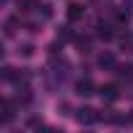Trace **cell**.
Listing matches in <instances>:
<instances>
[{
  "label": "cell",
  "mask_w": 133,
  "mask_h": 133,
  "mask_svg": "<svg viewBox=\"0 0 133 133\" xmlns=\"http://www.w3.org/2000/svg\"><path fill=\"white\" fill-rule=\"evenodd\" d=\"M76 120H78L81 125H91V123L99 120V115H97V110H91V107H81L78 115H76Z\"/></svg>",
  "instance_id": "cell-1"
},
{
  "label": "cell",
  "mask_w": 133,
  "mask_h": 133,
  "mask_svg": "<svg viewBox=\"0 0 133 133\" xmlns=\"http://www.w3.org/2000/svg\"><path fill=\"white\" fill-rule=\"evenodd\" d=\"M84 5L81 3H76V0H71V3H68V18L71 21H78V18H84Z\"/></svg>",
  "instance_id": "cell-2"
},
{
  "label": "cell",
  "mask_w": 133,
  "mask_h": 133,
  "mask_svg": "<svg viewBox=\"0 0 133 133\" xmlns=\"http://www.w3.org/2000/svg\"><path fill=\"white\" fill-rule=\"evenodd\" d=\"M76 94H81V97H91V94H94V84H91V78H81V81L76 84Z\"/></svg>",
  "instance_id": "cell-3"
},
{
  "label": "cell",
  "mask_w": 133,
  "mask_h": 133,
  "mask_svg": "<svg viewBox=\"0 0 133 133\" xmlns=\"http://www.w3.org/2000/svg\"><path fill=\"white\" fill-rule=\"evenodd\" d=\"M99 94H102V99H104V102H115V99L120 97V91H117V86H115V84L102 86V89H99Z\"/></svg>",
  "instance_id": "cell-4"
},
{
  "label": "cell",
  "mask_w": 133,
  "mask_h": 133,
  "mask_svg": "<svg viewBox=\"0 0 133 133\" xmlns=\"http://www.w3.org/2000/svg\"><path fill=\"white\" fill-rule=\"evenodd\" d=\"M97 63H99V68H115V55L112 52H102L97 57Z\"/></svg>",
  "instance_id": "cell-5"
},
{
  "label": "cell",
  "mask_w": 133,
  "mask_h": 133,
  "mask_svg": "<svg viewBox=\"0 0 133 133\" xmlns=\"http://www.w3.org/2000/svg\"><path fill=\"white\" fill-rule=\"evenodd\" d=\"M97 37H99V39H112L115 31H112L110 24H99V26H97Z\"/></svg>",
  "instance_id": "cell-6"
},
{
  "label": "cell",
  "mask_w": 133,
  "mask_h": 133,
  "mask_svg": "<svg viewBox=\"0 0 133 133\" xmlns=\"http://www.w3.org/2000/svg\"><path fill=\"white\" fill-rule=\"evenodd\" d=\"M115 71H117V76L125 78V81L133 78V65H115Z\"/></svg>",
  "instance_id": "cell-7"
},
{
  "label": "cell",
  "mask_w": 133,
  "mask_h": 133,
  "mask_svg": "<svg viewBox=\"0 0 133 133\" xmlns=\"http://www.w3.org/2000/svg\"><path fill=\"white\" fill-rule=\"evenodd\" d=\"M16 26H18V18H8L5 21V37H13L16 34Z\"/></svg>",
  "instance_id": "cell-8"
},
{
  "label": "cell",
  "mask_w": 133,
  "mask_h": 133,
  "mask_svg": "<svg viewBox=\"0 0 133 133\" xmlns=\"http://www.w3.org/2000/svg\"><path fill=\"white\" fill-rule=\"evenodd\" d=\"M57 39H63V42H65V39H73L71 26H60V29H57Z\"/></svg>",
  "instance_id": "cell-9"
},
{
  "label": "cell",
  "mask_w": 133,
  "mask_h": 133,
  "mask_svg": "<svg viewBox=\"0 0 133 133\" xmlns=\"http://www.w3.org/2000/svg\"><path fill=\"white\" fill-rule=\"evenodd\" d=\"M115 18L120 21V24H128V18H130V11L125 8V11H115Z\"/></svg>",
  "instance_id": "cell-10"
},
{
  "label": "cell",
  "mask_w": 133,
  "mask_h": 133,
  "mask_svg": "<svg viewBox=\"0 0 133 133\" xmlns=\"http://www.w3.org/2000/svg\"><path fill=\"white\" fill-rule=\"evenodd\" d=\"M29 5H31V8H39L37 0H18V8H21V11H29Z\"/></svg>",
  "instance_id": "cell-11"
},
{
  "label": "cell",
  "mask_w": 133,
  "mask_h": 133,
  "mask_svg": "<svg viewBox=\"0 0 133 133\" xmlns=\"http://www.w3.org/2000/svg\"><path fill=\"white\" fill-rule=\"evenodd\" d=\"M39 16H42V18H52V5H47V3L39 5Z\"/></svg>",
  "instance_id": "cell-12"
},
{
  "label": "cell",
  "mask_w": 133,
  "mask_h": 133,
  "mask_svg": "<svg viewBox=\"0 0 133 133\" xmlns=\"http://www.w3.org/2000/svg\"><path fill=\"white\" fill-rule=\"evenodd\" d=\"M18 52H21V55H24V57H29V55H31V52H34V47H31V44H24V47H21V50H18Z\"/></svg>",
  "instance_id": "cell-13"
},
{
  "label": "cell",
  "mask_w": 133,
  "mask_h": 133,
  "mask_svg": "<svg viewBox=\"0 0 133 133\" xmlns=\"http://www.w3.org/2000/svg\"><path fill=\"white\" fill-rule=\"evenodd\" d=\"M130 120H133V112H130Z\"/></svg>",
  "instance_id": "cell-14"
}]
</instances>
